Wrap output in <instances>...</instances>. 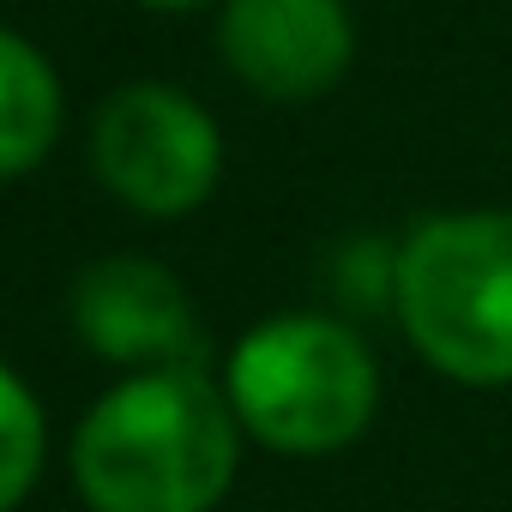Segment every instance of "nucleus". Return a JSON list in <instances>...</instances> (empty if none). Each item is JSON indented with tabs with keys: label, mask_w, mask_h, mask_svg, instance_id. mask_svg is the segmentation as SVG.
Listing matches in <instances>:
<instances>
[{
	"label": "nucleus",
	"mask_w": 512,
	"mask_h": 512,
	"mask_svg": "<svg viewBox=\"0 0 512 512\" xmlns=\"http://www.w3.org/2000/svg\"><path fill=\"white\" fill-rule=\"evenodd\" d=\"M241 464V422L199 368L115 380L73 434V488L91 512H211Z\"/></svg>",
	"instance_id": "nucleus-1"
},
{
	"label": "nucleus",
	"mask_w": 512,
	"mask_h": 512,
	"mask_svg": "<svg viewBox=\"0 0 512 512\" xmlns=\"http://www.w3.org/2000/svg\"><path fill=\"white\" fill-rule=\"evenodd\" d=\"M398 320L458 386H512V211L422 217L392 266Z\"/></svg>",
	"instance_id": "nucleus-2"
},
{
	"label": "nucleus",
	"mask_w": 512,
	"mask_h": 512,
	"mask_svg": "<svg viewBox=\"0 0 512 512\" xmlns=\"http://www.w3.org/2000/svg\"><path fill=\"white\" fill-rule=\"evenodd\" d=\"M223 398L260 446L314 458L350 446L374 422L380 368L344 320L278 314L229 350Z\"/></svg>",
	"instance_id": "nucleus-3"
},
{
	"label": "nucleus",
	"mask_w": 512,
	"mask_h": 512,
	"mask_svg": "<svg viewBox=\"0 0 512 512\" xmlns=\"http://www.w3.org/2000/svg\"><path fill=\"white\" fill-rule=\"evenodd\" d=\"M97 181L139 217H181L211 199L223 175L217 121L175 85H121L91 121Z\"/></svg>",
	"instance_id": "nucleus-4"
},
{
	"label": "nucleus",
	"mask_w": 512,
	"mask_h": 512,
	"mask_svg": "<svg viewBox=\"0 0 512 512\" xmlns=\"http://www.w3.org/2000/svg\"><path fill=\"white\" fill-rule=\"evenodd\" d=\"M217 49L247 91L308 103L350 73L356 25L344 0H223Z\"/></svg>",
	"instance_id": "nucleus-5"
},
{
	"label": "nucleus",
	"mask_w": 512,
	"mask_h": 512,
	"mask_svg": "<svg viewBox=\"0 0 512 512\" xmlns=\"http://www.w3.org/2000/svg\"><path fill=\"white\" fill-rule=\"evenodd\" d=\"M73 332L103 356L127 368H193L199 356V320L181 290V278L145 253H109L85 266L67 296Z\"/></svg>",
	"instance_id": "nucleus-6"
},
{
	"label": "nucleus",
	"mask_w": 512,
	"mask_h": 512,
	"mask_svg": "<svg viewBox=\"0 0 512 512\" xmlns=\"http://www.w3.org/2000/svg\"><path fill=\"white\" fill-rule=\"evenodd\" d=\"M61 79L37 43L0 25V181L31 175L61 139Z\"/></svg>",
	"instance_id": "nucleus-7"
},
{
	"label": "nucleus",
	"mask_w": 512,
	"mask_h": 512,
	"mask_svg": "<svg viewBox=\"0 0 512 512\" xmlns=\"http://www.w3.org/2000/svg\"><path fill=\"white\" fill-rule=\"evenodd\" d=\"M43 446H49V422L37 392L0 362V512H19V500L37 488Z\"/></svg>",
	"instance_id": "nucleus-8"
},
{
	"label": "nucleus",
	"mask_w": 512,
	"mask_h": 512,
	"mask_svg": "<svg viewBox=\"0 0 512 512\" xmlns=\"http://www.w3.org/2000/svg\"><path fill=\"white\" fill-rule=\"evenodd\" d=\"M139 7H157V13H187V7H205V0H139Z\"/></svg>",
	"instance_id": "nucleus-9"
}]
</instances>
